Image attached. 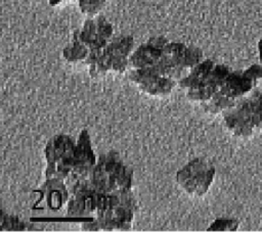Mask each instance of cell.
<instances>
[{
  "label": "cell",
  "mask_w": 262,
  "mask_h": 232,
  "mask_svg": "<svg viewBox=\"0 0 262 232\" xmlns=\"http://www.w3.org/2000/svg\"><path fill=\"white\" fill-rule=\"evenodd\" d=\"M260 188H261V191H262V181H261V185H260Z\"/></svg>",
  "instance_id": "obj_23"
},
{
  "label": "cell",
  "mask_w": 262,
  "mask_h": 232,
  "mask_svg": "<svg viewBox=\"0 0 262 232\" xmlns=\"http://www.w3.org/2000/svg\"><path fill=\"white\" fill-rule=\"evenodd\" d=\"M96 161L97 158L91 146L90 136L88 131L84 129L81 131L76 142L73 170L64 180L68 189L78 181L90 178Z\"/></svg>",
  "instance_id": "obj_5"
},
{
  "label": "cell",
  "mask_w": 262,
  "mask_h": 232,
  "mask_svg": "<svg viewBox=\"0 0 262 232\" xmlns=\"http://www.w3.org/2000/svg\"><path fill=\"white\" fill-rule=\"evenodd\" d=\"M129 79L142 92L154 97L168 96L177 84L176 81L162 76L154 66L133 68L130 71Z\"/></svg>",
  "instance_id": "obj_7"
},
{
  "label": "cell",
  "mask_w": 262,
  "mask_h": 232,
  "mask_svg": "<svg viewBox=\"0 0 262 232\" xmlns=\"http://www.w3.org/2000/svg\"><path fill=\"white\" fill-rule=\"evenodd\" d=\"M132 36L121 35L113 38L104 47V51L112 61V72L124 73L129 66V57L133 51Z\"/></svg>",
  "instance_id": "obj_11"
},
{
  "label": "cell",
  "mask_w": 262,
  "mask_h": 232,
  "mask_svg": "<svg viewBox=\"0 0 262 232\" xmlns=\"http://www.w3.org/2000/svg\"><path fill=\"white\" fill-rule=\"evenodd\" d=\"M89 52L90 49L83 42H81L74 33L72 41L62 50V56L69 62H85Z\"/></svg>",
  "instance_id": "obj_15"
},
{
  "label": "cell",
  "mask_w": 262,
  "mask_h": 232,
  "mask_svg": "<svg viewBox=\"0 0 262 232\" xmlns=\"http://www.w3.org/2000/svg\"><path fill=\"white\" fill-rule=\"evenodd\" d=\"M94 17L96 21L98 35L105 41L110 42L114 38V28L112 24L103 15H96Z\"/></svg>",
  "instance_id": "obj_19"
},
{
  "label": "cell",
  "mask_w": 262,
  "mask_h": 232,
  "mask_svg": "<svg viewBox=\"0 0 262 232\" xmlns=\"http://www.w3.org/2000/svg\"><path fill=\"white\" fill-rule=\"evenodd\" d=\"M75 34L81 42H83L90 50H102L108 44L107 41L102 39L97 32L95 17H89L84 21L81 30L76 31Z\"/></svg>",
  "instance_id": "obj_13"
},
{
  "label": "cell",
  "mask_w": 262,
  "mask_h": 232,
  "mask_svg": "<svg viewBox=\"0 0 262 232\" xmlns=\"http://www.w3.org/2000/svg\"><path fill=\"white\" fill-rule=\"evenodd\" d=\"M227 130L235 137L250 138L262 130V90H253L223 112Z\"/></svg>",
  "instance_id": "obj_1"
},
{
  "label": "cell",
  "mask_w": 262,
  "mask_h": 232,
  "mask_svg": "<svg viewBox=\"0 0 262 232\" xmlns=\"http://www.w3.org/2000/svg\"><path fill=\"white\" fill-rule=\"evenodd\" d=\"M236 101L237 100L227 97L226 95L221 93L219 90L210 99L200 104L205 112L210 114H219V113H223L224 111L229 109L231 106H233L236 103Z\"/></svg>",
  "instance_id": "obj_16"
},
{
  "label": "cell",
  "mask_w": 262,
  "mask_h": 232,
  "mask_svg": "<svg viewBox=\"0 0 262 232\" xmlns=\"http://www.w3.org/2000/svg\"><path fill=\"white\" fill-rule=\"evenodd\" d=\"M134 214V210L124 205H118L110 207L96 220L100 230H128L132 227Z\"/></svg>",
  "instance_id": "obj_12"
},
{
  "label": "cell",
  "mask_w": 262,
  "mask_h": 232,
  "mask_svg": "<svg viewBox=\"0 0 262 232\" xmlns=\"http://www.w3.org/2000/svg\"><path fill=\"white\" fill-rule=\"evenodd\" d=\"M215 64L216 63L211 59H204L193 68H191L188 75L182 80H180L177 84L180 86V88L184 90H188L190 88L198 86L208 77V75L213 69Z\"/></svg>",
  "instance_id": "obj_14"
},
{
  "label": "cell",
  "mask_w": 262,
  "mask_h": 232,
  "mask_svg": "<svg viewBox=\"0 0 262 232\" xmlns=\"http://www.w3.org/2000/svg\"><path fill=\"white\" fill-rule=\"evenodd\" d=\"M239 221L235 218H217L208 227V231H236Z\"/></svg>",
  "instance_id": "obj_18"
},
{
  "label": "cell",
  "mask_w": 262,
  "mask_h": 232,
  "mask_svg": "<svg viewBox=\"0 0 262 232\" xmlns=\"http://www.w3.org/2000/svg\"><path fill=\"white\" fill-rule=\"evenodd\" d=\"M76 142L71 136L59 134L48 140L45 146V178L66 180L74 167Z\"/></svg>",
  "instance_id": "obj_3"
},
{
  "label": "cell",
  "mask_w": 262,
  "mask_h": 232,
  "mask_svg": "<svg viewBox=\"0 0 262 232\" xmlns=\"http://www.w3.org/2000/svg\"><path fill=\"white\" fill-rule=\"evenodd\" d=\"M258 52H259V60L260 63H262V37L258 42Z\"/></svg>",
  "instance_id": "obj_21"
},
{
  "label": "cell",
  "mask_w": 262,
  "mask_h": 232,
  "mask_svg": "<svg viewBox=\"0 0 262 232\" xmlns=\"http://www.w3.org/2000/svg\"><path fill=\"white\" fill-rule=\"evenodd\" d=\"M36 192L39 193V199L33 206L35 210L56 212L62 208L70 199V192L64 181L58 178L46 179Z\"/></svg>",
  "instance_id": "obj_8"
},
{
  "label": "cell",
  "mask_w": 262,
  "mask_h": 232,
  "mask_svg": "<svg viewBox=\"0 0 262 232\" xmlns=\"http://www.w3.org/2000/svg\"><path fill=\"white\" fill-rule=\"evenodd\" d=\"M64 0H48L49 4L51 6H56V5H59L60 3H62Z\"/></svg>",
  "instance_id": "obj_22"
},
{
  "label": "cell",
  "mask_w": 262,
  "mask_h": 232,
  "mask_svg": "<svg viewBox=\"0 0 262 232\" xmlns=\"http://www.w3.org/2000/svg\"><path fill=\"white\" fill-rule=\"evenodd\" d=\"M169 41L163 36L150 37L132 51L129 57V66L133 68H145L154 66L161 58L163 49Z\"/></svg>",
  "instance_id": "obj_10"
},
{
  "label": "cell",
  "mask_w": 262,
  "mask_h": 232,
  "mask_svg": "<svg viewBox=\"0 0 262 232\" xmlns=\"http://www.w3.org/2000/svg\"><path fill=\"white\" fill-rule=\"evenodd\" d=\"M262 79V63L252 64L244 71H231L225 79L220 92L227 97L238 100L250 94Z\"/></svg>",
  "instance_id": "obj_6"
},
{
  "label": "cell",
  "mask_w": 262,
  "mask_h": 232,
  "mask_svg": "<svg viewBox=\"0 0 262 232\" xmlns=\"http://www.w3.org/2000/svg\"><path fill=\"white\" fill-rule=\"evenodd\" d=\"M231 69L224 64H215L208 77L198 86L186 90V97L194 102L202 103L218 92Z\"/></svg>",
  "instance_id": "obj_9"
},
{
  "label": "cell",
  "mask_w": 262,
  "mask_h": 232,
  "mask_svg": "<svg viewBox=\"0 0 262 232\" xmlns=\"http://www.w3.org/2000/svg\"><path fill=\"white\" fill-rule=\"evenodd\" d=\"M105 2L106 0H78L80 11L89 17L98 15L100 10L105 5Z\"/></svg>",
  "instance_id": "obj_17"
},
{
  "label": "cell",
  "mask_w": 262,
  "mask_h": 232,
  "mask_svg": "<svg viewBox=\"0 0 262 232\" xmlns=\"http://www.w3.org/2000/svg\"><path fill=\"white\" fill-rule=\"evenodd\" d=\"M215 167L203 157H196L184 165L176 174L177 183L188 194H206L214 181Z\"/></svg>",
  "instance_id": "obj_4"
},
{
  "label": "cell",
  "mask_w": 262,
  "mask_h": 232,
  "mask_svg": "<svg viewBox=\"0 0 262 232\" xmlns=\"http://www.w3.org/2000/svg\"><path fill=\"white\" fill-rule=\"evenodd\" d=\"M26 223L19 220L17 217L11 215H5L2 213L1 217V230H25Z\"/></svg>",
  "instance_id": "obj_20"
},
{
  "label": "cell",
  "mask_w": 262,
  "mask_h": 232,
  "mask_svg": "<svg viewBox=\"0 0 262 232\" xmlns=\"http://www.w3.org/2000/svg\"><path fill=\"white\" fill-rule=\"evenodd\" d=\"M90 180L95 190L111 193L116 190H130L133 171L121 159L117 151L101 153L94 166Z\"/></svg>",
  "instance_id": "obj_2"
}]
</instances>
